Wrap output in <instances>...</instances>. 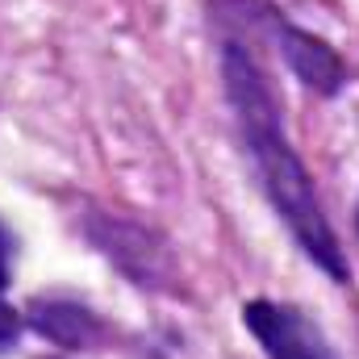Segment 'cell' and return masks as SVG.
Masks as SVG:
<instances>
[{"label":"cell","mask_w":359,"mask_h":359,"mask_svg":"<svg viewBox=\"0 0 359 359\" xmlns=\"http://www.w3.org/2000/svg\"><path fill=\"white\" fill-rule=\"evenodd\" d=\"M222 80H226V96H230L243 147L251 155V168L268 192L271 209L284 217V226L292 230V238L301 243V251L318 268L330 271V280L347 284L351 268H347V255H343V247H339V238L322 213V201L313 192V176L305 172L301 155L292 151V142L284 134L280 100L271 92L264 67L255 63V55L238 38L222 42Z\"/></svg>","instance_id":"6da1fadb"},{"label":"cell","mask_w":359,"mask_h":359,"mask_svg":"<svg viewBox=\"0 0 359 359\" xmlns=\"http://www.w3.org/2000/svg\"><path fill=\"white\" fill-rule=\"evenodd\" d=\"M243 326L255 334L268 359H334L326 347L322 330L292 305L280 301H247L243 305Z\"/></svg>","instance_id":"7a4b0ae2"},{"label":"cell","mask_w":359,"mask_h":359,"mask_svg":"<svg viewBox=\"0 0 359 359\" xmlns=\"http://www.w3.org/2000/svg\"><path fill=\"white\" fill-rule=\"evenodd\" d=\"M268 21H271V34L280 38V50H284V59H288L292 76H297L305 88L322 92V96H334V92L343 88L347 72H343L339 55H334L322 38H313V34H305V29H297V25L280 21L276 13H271Z\"/></svg>","instance_id":"3957f363"},{"label":"cell","mask_w":359,"mask_h":359,"mask_svg":"<svg viewBox=\"0 0 359 359\" xmlns=\"http://www.w3.org/2000/svg\"><path fill=\"white\" fill-rule=\"evenodd\" d=\"M29 326L38 334H46L50 343L67 347V351H80V347H92L100 326L84 305H72V301H34L29 305Z\"/></svg>","instance_id":"277c9868"},{"label":"cell","mask_w":359,"mask_h":359,"mask_svg":"<svg viewBox=\"0 0 359 359\" xmlns=\"http://www.w3.org/2000/svg\"><path fill=\"white\" fill-rule=\"evenodd\" d=\"M17 334H21V313L0 301V351H8L17 343Z\"/></svg>","instance_id":"5b68a950"},{"label":"cell","mask_w":359,"mask_h":359,"mask_svg":"<svg viewBox=\"0 0 359 359\" xmlns=\"http://www.w3.org/2000/svg\"><path fill=\"white\" fill-rule=\"evenodd\" d=\"M8 264H13V238H8V230L0 226V292H4V284H8Z\"/></svg>","instance_id":"8992f818"},{"label":"cell","mask_w":359,"mask_h":359,"mask_svg":"<svg viewBox=\"0 0 359 359\" xmlns=\"http://www.w3.org/2000/svg\"><path fill=\"white\" fill-rule=\"evenodd\" d=\"M355 230H359V213H355Z\"/></svg>","instance_id":"52a82bcc"}]
</instances>
